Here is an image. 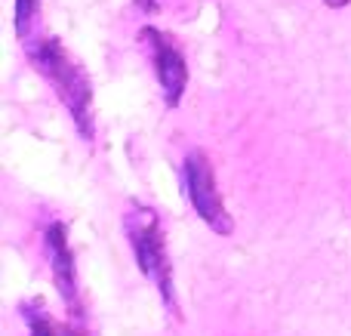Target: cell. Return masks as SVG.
Instances as JSON below:
<instances>
[{
	"label": "cell",
	"instance_id": "6da1fadb",
	"mask_svg": "<svg viewBox=\"0 0 351 336\" xmlns=\"http://www.w3.org/2000/svg\"><path fill=\"white\" fill-rule=\"evenodd\" d=\"M28 65L40 74L74 121L80 139H96V93H93L90 71L80 65V59L59 40L56 34L43 31L40 37L22 43Z\"/></svg>",
	"mask_w": 351,
	"mask_h": 336
},
{
	"label": "cell",
	"instance_id": "7a4b0ae2",
	"mask_svg": "<svg viewBox=\"0 0 351 336\" xmlns=\"http://www.w3.org/2000/svg\"><path fill=\"white\" fill-rule=\"evenodd\" d=\"M121 226H123V235H127V244L133 250L139 272L154 284L167 312L173 318H182L176 281H173V263H170V250H167V232H164V222H160L158 210L148 207V204H130L123 210Z\"/></svg>",
	"mask_w": 351,
	"mask_h": 336
},
{
	"label": "cell",
	"instance_id": "3957f363",
	"mask_svg": "<svg viewBox=\"0 0 351 336\" xmlns=\"http://www.w3.org/2000/svg\"><path fill=\"white\" fill-rule=\"evenodd\" d=\"M182 185H185V197L191 204V210L197 213V219L206 222L213 228V235H219V238H231L234 235V219L225 207V197L216 185L213 160L204 148H191L182 158Z\"/></svg>",
	"mask_w": 351,
	"mask_h": 336
},
{
	"label": "cell",
	"instance_id": "277c9868",
	"mask_svg": "<svg viewBox=\"0 0 351 336\" xmlns=\"http://www.w3.org/2000/svg\"><path fill=\"white\" fill-rule=\"evenodd\" d=\"M139 40L145 47L148 59H152L154 77H158L160 96H164V105L170 111H176L182 105L188 93V80H191V71H188V59L185 49L179 47L173 34H167L158 25H142L139 28Z\"/></svg>",
	"mask_w": 351,
	"mask_h": 336
},
{
	"label": "cell",
	"instance_id": "5b68a950",
	"mask_svg": "<svg viewBox=\"0 0 351 336\" xmlns=\"http://www.w3.org/2000/svg\"><path fill=\"white\" fill-rule=\"evenodd\" d=\"M43 244H47V259L49 272H53L56 293L62 296L68 315L74 321H84V296H80V281H77V259H74L71 241H68V226L62 219H49L43 228Z\"/></svg>",
	"mask_w": 351,
	"mask_h": 336
},
{
	"label": "cell",
	"instance_id": "8992f818",
	"mask_svg": "<svg viewBox=\"0 0 351 336\" xmlns=\"http://www.w3.org/2000/svg\"><path fill=\"white\" fill-rule=\"evenodd\" d=\"M19 312H22L25 324H28V336H84V333H80V327L56 321L53 315L43 309L40 300L22 302V306H19Z\"/></svg>",
	"mask_w": 351,
	"mask_h": 336
},
{
	"label": "cell",
	"instance_id": "52a82bcc",
	"mask_svg": "<svg viewBox=\"0 0 351 336\" xmlns=\"http://www.w3.org/2000/svg\"><path fill=\"white\" fill-rule=\"evenodd\" d=\"M12 28H16L19 43H28L43 34L40 19V0H12Z\"/></svg>",
	"mask_w": 351,
	"mask_h": 336
},
{
	"label": "cell",
	"instance_id": "ba28073f",
	"mask_svg": "<svg viewBox=\"0 0 351 336\" xmlns=\"http://www.w3.org/2000/svg\"><path fill=\"white\" fill-rule=\"evenodd\" d=\"M139 12H158V0H133Z\"/></svg>",
	"mask_w": 351,
	"mask_h": 336
},
{
	"label": "cell",
	"instance_id": "9c48e42d",
	"mask_svg": "<svg viewBox=\"0 0 351 336\" xmlns=\"http://www.w3.org/2000/svg\"><path fill=\"white\" fill-rule=\"evenodd\" d=\"M324 3H327L330 10H346V6L351 3V0H324Z\"/></svg>",
	"mask_w": 351,
	"mask_h": 336
}]
</instances>
